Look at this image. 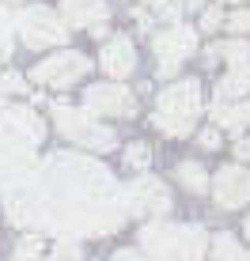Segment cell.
Listing matches in <instances>:
<instances>
[{
	"mask_svg": "<svg viewBox=\"0 0 250 261\" xmlns=\"http://www.w3.org/2000/svg\"><path fill=\"white\" fill-rule=\"evenodd\" d=\"M38 186L46 201V231L61 239L110 235L125 223L121 186L99 159L76 151H53L38 163Z\"/></svg>",
	"mask_w": 250,
	"mask_h": 261,
	"instance_id": "cell-1",
	"label": "cell"
},
{
	"mask_svg": "<svg viewBox=\"0 0 250 261\" xmlns=\"http://www.w3.org/2000/svg\"><path fill=\"white\" fill-rule=\"evenodd\" d=\"M140 246L152 261H205L209 254V235L197 223H171L152 220L140 227Z\"/></svg>",
	"mask_w": 250,
	"mask_h": 261,
	"instance_id": "cell-2",
	"label": "cell"
},
{
	"mask_svg": "<svg viewBox=\"0 0 250 261\" xmlns=\"http://www.w3.org/2000/svg\"><path fill=\"white\" fill-rule=\"evenodd\" d=\"M201 106H205L201 102V84L197 80H178V84L159 91L152 121H156V129L167 133V137H190L193 121L201 118Z\"/></svg>",
	"mask_w": 250,
	"mask_h": 261,
	"instance_id": "cell-3",
	"label": "cell"
},
{
	"mask_svg": "<svg viewBox=\"0 0 250 261\" xmlns=\"http://www.w3.org/2000/svg\"><path fill=\"white\" fill-rule=\"evenodd\" d=\"M53 121H57V129L65 133L68 140L80 144V148H87V151H110L114 144H118L114 129H106L103 121H95V114H87L84 106L57 102L53 106Z\"/></svg>",
	"mask_w": 250,
	"mask_h": 261,
	"instance_id": "cell-4",
	"label": "cell"
},
{
	"mask_svg": "<svg viewBox=\"0 0 250 261\" xmlns=\"http://www.w3.org/2000/svg\"><path fill=\"white\" fill-rule=\"evenodd\" d=\"M15 31L19 38L27 42L31 49H46V46H61L68 38V27L61 23V15L53 8H42V4H31L15 15Z\"/></svg>",
	"mask_w": 250,
	"mask_h": 261,
	"instance_id": "cell-5",
	"label": "cell"
},
{
	"mask_svg": "<svg viewBox=\"0 0 250 261\" xmlns=\"http://www.w3.org/2000/svg\"><path fill=\"white\" fill-rule=\"evenodd\" d=\"M152 49L159 57V76H174V68L197 49V31L186 23H171L167 31L152 34Z\"/></svg>",
	"mask_w": 250,
	"mask_h": 261,
	"instance_id": "cell-6",
	"label": "cell"
},
{
	"mask_svg": "<svg viewBox=\"0 0 250 261\" xmlns=\"http://www.w3.org/2000/svg\"><path fill=\"white\" fill-rule=\"evenodd\" d=\"M87 68H91V61H87L84 53L65 49V53H53V57L38 61L34 72H31V80L42 84V87H57V91H61V87H72L76 80H84Z\"/></svg>",
	"mask_w": 250,
	"mask_h": 261,
	"instance_id": "cell-7",
	"label": "cell"
},
{
	"mask_svg": "<svg viewBox=\"0 0 250 261\" xmlns=\"http://www.w3.org/2000/svg\"><path fill=\"white\" fill-rule=\"evenodd\" d=\"M121 201H125V212L129 216H167L171 212V190L152 174H140L137 182L125 186Z\"/></svg>",
	"mask_w": 250,
	"mask_h": 261,
	"instance_id": "cell-8",
	"label": "cell"
},
{
	"mask_svg": "<svg viewBox=\"0 0 250 261\" xmlns=\"http://www.w3.org/2000/svg\"><path fill=\"white\" fill-rule=\"evenodd\" d=\"M84 110L95 114V118H133L137 98L121 84H91L84 91Z\"/></svg>",
	"mask_w": 250,
	"mask_h": 261,
	"instance_id": "cell-9",
	"label": "cell"
},
{
	"mask_svg": "<svg viewBox=\"0 0 250 261\" xmlns=\"http://www.w3.org/2000/svg\"><path fill=\"white\" fill-rule=\"evenodd\" d=\"M212 197H216L220 208H243L250 201V170L239 167V163L216 170V178H212Z\"/></svg>",
	"mask_w": 250,
	"mask_h": 261,
	"instance_id": "cell-10",
	"label": "cell"
},
{
	"mask_svg": "<svg viewBox=\"0 0 250 261\" xmlns=\"http://www.w3.org/2000/svg\"><path fill=\"white\" fill-rule=\"evenodd\" d=\"M99 65H103V72L114 80V84L125 80V76H133V68H137V49H133V42L125 38V34L110 38L103 46V53H99Z\"/></svg>",
	"mask_w": 250,
	"mask_h": 261,
	"instance_id": "cell-11",
	"label": "cell"
},
{
	"mask_svg": "<svg viewBox=\"0 0 250 261\" xmlns=\"http://www.w3.org/2000/svg\"><path fill=\"white\" fill-rule=\"evenodd\" d=\"M106 4L103 0H65V4H61V23L65 27H87V31H91V27H103L106 23Z\"/></svg>",
	"mask_w": 250,
	"mask_h": 261,
	"instance_id": "cell-12",
	"label": "cell"
},
{
	"mask_svg": "<svg viewBox=\"0 0 250 261\" xmlns=\"http://www.w3.org/2000/svg\"><path fill=\"white\" fill-rule=\"evenodd\" d=\"M216 61H228L231 68H246L250 42L246 38H231V42H216V46H209V49H205V65H216Z\"/></svg>",
	"mask_w": 250,
	"mask_h": 261,
	"instance_id": "cell-13",
	"label": "cell"
},
{
	"mask_svg": "<svg viewBox=\"0 0 250 261\" xmlns=\"http://www.w3.org/2000/svg\"><path fill=\"white\" fill-rule=\"evenodd\" d=\"M209 118L220 125V129H228V133H243L246 125H250V102H216L209 110Z\"/></svg>",
	"mask_w": 250,
	"mask_h": 261,
	"instance_id": "cell-14",
	"label": "cell"
},
{
	"mask_svg": "<svg viewBox=\"0 0 250 261\" xmlns=\"http://www.w3.org/2000/svg\"><path fill=\"white\" fill-rule=\"evenodd\" d=\"M250 91V68H231L216 84V102H239Z\"/></svg>",
	"mask_w": 250,
	"mask_h": 261,
	"instance_id": "cell-15",
	"label": "cell"
},
{
	"mask_svg": "<svg viewBox=\"0 0 250 261\" xmlns=\"http://www.w3.org/2000/svg\"><path fill=\"white\" fill-rule=\"evenodd\" d=\"M178 182L190 193H209V174L201 170V163H178Z\"/></svg>",
	"mask_w": 250,
	"mask_h": 261,
	"instance_id": "cell-16",
	"label": "cell"
},
{
	"mask_svg": "<svg viewBox=\"0 0 250 261\" xmlns=\"http://www.w3.org/2000/svg\"><path fill=\"white\" fill-rule=\"evenodd\" d=\"M209 261H243V250H239V242L235 235H216V242H212V250H209Z\"/></svg>",
	"mask_w": 250,
	"mask_h": 261,
	"instance_id": "cell-17",
	"label": "cell"
},
{
	"mask_svg": "<svg viewBox=\"0 0 250 261\" xmlns=\"http://www.w3.org/2000/svg\"><path fill=\"white\" fill-rule=\"evenodd\" d=\"M12 261H42V235H23L15 242Z\"/></svg>",
	"mask_w": 250,
	"mask_h": 261,
	"instance_id": "cell-18",
	"label": "cell"
},
{
	"mask_svg": "<svg viewBox=\"0 0 250 261\" xmlns=\"http://www.w3.org/2000/svg\"><path fill=\"white\" fill-rule=\"evenodd\" d=\"M12 27H15V15L0 4V57H12L15 49V38H12Z\"/></svg>",
	"mask_w": 250,
	"mask_h": 261,
	"instance_id": "cell-19",
	"label": "cell"
},
{
	"mask_svg": "<svg viewBox=\"0 0 250 261\" xmlns=\"http://www.w3.org/2000/svg\"><path fill=\"white\" fill-rule=\"evenodd\" d=\"M46 261H80V242L76 239H57V246H53V254Z\"/></svg>",
	"mask_w": 250,
	"mask_h": 261,
	"instance_id": "cell-20",
	"label": "cell"
},
{
	"mask_svg": "<svg viewBox=\"0 0 250 261\" xmlns=\"http://www.w3.org/2000/svg\"><path fill=\"white\" fill-rule=\"evenodd\" d=\"M148 159H152L148 144H129V148H125V163H129L133 170H144V167H148Z\"/></svg>",
	"mask_w": 250,
	"mask_h": 261,
	"instance_id": "cell-21",
	"label": "cell"
},
{
	"mask_svg": "<svg viewBox=\"0 0 250 261\" xmlns=\"http://www.w3.org/2000/svg\"><path fill=\"white\" fill-rule=\"evenodd\" d=\"M144 4H148V8H156V12L163 15V19H171V23L182 19V8H178L174 0H144Z\"/></svg>",
	"mask_w": 250,
	"mask_h": 261,
	"instance_id": "cell-22",
	"label": "cell"
},
{
	"mask_svg": "<svg viewBox=\"0 0 250 261\" xmlns=\"http://www.w3.org/2000/svg\"><path fill=\"white\" fill-rule=\"evenodd\" d=\"M228 31H235V34L250 31V12H246V8H235V12L228 15Z\"/></svg>",
	"mask_w": 250,
	"mask_h": 261,
	"instance_id": "cell-23",
	"label": "cell"
},
{
	"mask_svg": "<svg viewBox=\"0 0 250 261\" xmlns=\"http://www.w3.org/2000/svg\"><path fill=\"white\" fill-rule=\"evenodd\" d=\"M220 23H224V15H220V8H205V12H201V31H216Z\"/></svg>",
	"mask_w": 250,
	"mask_h": 261,
	"instance_id": "cell-24",
	"label": "cell"
},
{
	"mask_svg": "<svg viewBox=\"0 0 250 261\" xmlns=\"http://www.w3.org/2000/svg\"><path fill=\"white\" fill-rule=\"evenodd\" d=\"M0 91H8V95L23 91V76H15V72H4V76H0Z\"/></svg>",
	"mask_w": 250,
	"mask_h": 261,
	"instance_id": "cell-25",
	"label": "cell"
},
{
	"mask_svg": "<svg viewBox=\"0 0 250 261\" xmlns=\"http://www.w3.org/2000/svg\"><path fill=\"white\" fill-rule=\"evenodd\" d=\"M197 144H201L205 151H216L220 148V129H205L201 137H197Z\"/></svg>",
	"mask_w": 250,
	"mask_h": 261,
	"instance_id": "cell-26",
	"label": "cell"
},
{
	"mask_svg": "<svg viewBox=\"0 0 250 261\" xmlns=\"http://www.w3.org/2000/svg\"><path fill=\"white\" fill-rule=\"evenodd\" d=\"M231 151H235V159H250V137H235V144H231Z\"/></svg>",
	"mask_w": 250,
	"mask_h": 261,
	"instance_id": "cell-27",
	"label": "cell"
},
{
	"mask_svg": "<svg viewBox=\"0 0 250 261\" xmlns=\"http://www.w3.org/2000/svg\"><path fill=\"white\" fill-rule=\"evenodd\" d=\"M110 261H144V254H140V250H118Z\"/></svg>",
	"mask_w": 250,
	"mask_h": 261,
	"instance_id": "cell-28",
	"label": "cell"
},
{
	"mask_svg": "<svg viewBox=\"0 0 250 261\" xmlns=\"http://www.w3.org/2000/svg\"><path fill=\"white\" fill-rule=\"evenodd\" d=\"M178 8H182V12H197V8L205 4V0H174Z\"/></svg>",
	"mask_w": 250,
	"mask_h": 261,
	"instance_id": "cell-29",
	"label": "cell"
},
{
	"mask_svg": "<svg viewBox=\"0 0 250 261\" xmlns=\"http://www.w3.org/2000/svg\"><path fill=\"white\" fill-rule=\"evenodd\" d=\"M243 235L250 239V216H246V223H243Z\"/></svg>",
	"mask_w": 250,
	"mask_h": 261,
	"instance_id": "cell-30",
	"label": "cell"
},
{
	"mask_svg": "<svg viewBox=\"0 0 250 261\" xmlns=\"http://www.w3.org/2000/svg\"><path fill=\"white\" fill-rule=\"evenodd\" d=\"M243 261H250V254H243Z\"/></svg>",
	"mask_w": 250,
	"mask_h": 261,
	"instance_id": "cell-31",
	"label": "cell"
},
{
	"mask_svg": "<svg viewBox=\"0 0 250 261\" xmlns=\"http://www.w3.org/2000/svg\"><path fill=\"white\" fill-rule=\"evenodd\" d=\"M0 110H4V98H0Z\"/></svg>",
	"mask_w": 250,
	"mask_h": 261,
	"instance_id": "cell-32",
	"label": "cell"
},
{
	"mask_svg": "<svg viewBox=\"0 0 250 261\" xmlns=\"http://www.w3.org/2000/svg\"><path fill=\"white\" fill-rule=\"evenodd\" d=\"M228 4H239V0H228Z\"/></svg>",
	"mask_w": 250,
	"mask_h": 261,
	"instance_id": "cell-33",
	"label": "cell"
}]
</instances>
